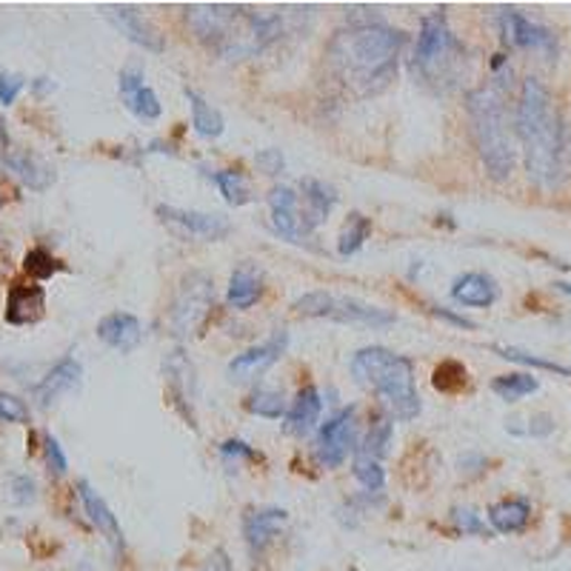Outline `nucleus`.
I'll return each mask as SVG.
<instances>
[{
	"label": "nucleus",
	"mask_w": 571,
	"mask_h": 571,
	"mask_svg": "<svg viewBox=\"0 0 571 571\" xmlns=\"http://www.w3.org/2000/svg\"><path fill=\"white\" fill-rule=\"evenodd\" d=\"M403 47V31L375 15L352 17L329 43L334 72L355 92H378L397 72V54Z\"/></svg>",
	"instance_id": "obj_1"
},
{
	"label": "nucleus",
	"mask_w": 571,
	"mask_h": 571,
	"mask_svg": "<svg viewBox=\"0 0 571 571\" xmlns=\"http://www.w3.org/2000/svg\"><path fill=\"white\" fill-rule=\"evenodd\" d=\"M518 135L523 140L525 172L543 189H555L566 175V129L551 92L537 78H525L518 103Z\"/></svg>",
	"instance_id": "obj_2"
},
{
	"label": "nucleus",
	"mask_w": 571,
	"mask_h": 571,
	"mask_svg": "<svg viewBox=\"0 0 571 571\" xmlns=\"http://www.w3.org/2000/svg\"><path fill=\"white\" fill-rule=\"evenodd\" d=\"M352 375L360 386L378 394L394 420L409 423L423 409L420 394L415 389V364L409 357L394 355L383 346L360 348L352 357Z\"/></svg>",
	"instance_id": "obj_3"
},
{
	"label": "nucleus",
	"mask_w": 571,
	"mask_h": 571,
	"mask_svg": "<svg viewBox=\"0 0 571 571\" xmlns=\"http://www.w3.org/2000/svg\"><path fill=\"white\" fill-rule=\"evenodd\" d=\"M466 112L471 120V138H474V147H478V155L486 166L488 178H511L515 163H518V149H515L500 92L494 86H480L466 98Z\"/></svg>",
	"instance_id": "obj_4"
},
{
	"label": "nucleus",
	"mask_w": 571,
	"mask_h": 571,
	"mask_svg": "<svg viewBox=\"0 0 571 571\" xmlns=\"http://www.w3.org/2000/svg\"><path fill=\"white\" fill-rule=\"evenodd\" d=\"M460 54H464V47L457 43L446 15L443 12L426 15L420 24V35H417L415 58H411L415 75H420L426 84H446L455 78Z\"/></svg>",
	"instance_id": "obj_5"
},
{
	"label": "nucleus",
	"mask_w": 571,
	"mask_h": 571,
	"mask_svg": "<svg viewBox=\"0 0 571 571\" xmlns=\"http://www.w3.org/2000/svg\"><path fill=\"white\" fill-rule=\"evenodd\" d=\"M292 309L301 317H323V320H334V323H364L371 326V329H383V326L394 323V315L389 309L332 292L303 294L292 303Z\"/></svg>",
	"instance_id": "obj_6"
},
{
	"label": "nucleus",
	"mask_w": 571,
	"mask_h": 571,
	"mask_svg": "<svg viewBox=\"0 0 571 571\" xmlns=\"http://www.w3.org/2000/svg\"><path fill=\"white\" fill-rule=\"evenodd\" d=\"M212 306H215V280L208 278L206 271H189L172 301L169 320H166L169 332L180 340L194 338L206 323Z\"/></svg>",
	"instance_id": "obj_7"
},
{
	"label": "nucleus",
	"mask_w": 571,
	"mask_h": 571,
	"mask_svg": "<svg viewBox=\"0 0 571 571\" xmlns=\"http://www.w3.org/2000/svg\"><path fill=\"white\" fill-rule=\"evenodd\" d=\"M157 220L166 226V232L178 240H201V243H217L232 232V224L224 215L212 212H192V208L157 206Z\"/></svg>",
	"instance_id": "obj_8"
},
{
	"label": "nucleus",
	"mask_w": 571,
	"mask_h": 571,
	"mask_svg": "<svg viewBox=\"0 0 571 571\" xmlns=\"http://www.w3.org/2000/svg\"><path fill=\"white\" fill-rule=\"evenodd\" d=\"M317 464L326 469H338L348 457V452H357V420L355 409H343L329 417L317 434Z\"/></svg>",
	"instance_id": "obj_9"
},
{
	"label": "nucleus",
	"mask_w": 571,
	"mask_h": 571,
	"mask_svg": "<svg viewBox=\"0 0 571 571\" xmlns=\"http://www.w3.org/2000/svg\"><path fill=\"white\" fill-rule=\"evenodd\" d=\"M0 161H3V166H7L9 172H15L17 178L24 180L29 189H35V192H43V189H49V186L54 183L52 166L31 155V152H26V149L15 147V143L9 140L3 124H0Z\"/></svg>",
	"instance_id": "obj_10"
},
{
	"label": "nucleus",
	"mask_w": 571,
	"mask_h": 571,
	"mask_svg": "<svg viewBox=\"0 0 571 571\" xmlns=\"http://www.w3.org/2000/svg\"><path fill=\"white\" fill-rule=\"evenodd\" d=\"M286 346H289V334H286L283 329H278V332L271 334L266 343H261V346L249 348V352L234 357L232 364H229V378L238 380V383L261 378V375H266V371L283 357Z\"/></svg>",
	"instance_id": "obj_11"
},
{
	"label": "nucleus",
	"mask_w": 571,
	"mask_h": 571,
	"mask_svg": "<svg viewBox=\"0 0 571 571\" xmlns=\"http://www.w3.org/2000/svg\"><path fill=\"white\" fill-rule=\"evenodd\" d=\"M500 31L503 40L515 49H534V52L555 54L557 40L555 35L543 26L532 24L529 17L515 12V9H503L500 12Z\"/></svg>",
	"instance_id": "obj_12"
},
{
	"label": "nucleus",
	"mask_w": 571,
	"mask_h": 571,
	"mask_svg": "<svg viewBox=\"0 0 571 571\" xmlns=\"http://www.w3.org/2000/svg\"><path fill=\"white\" fill-rule=\"evenodd\" d=\"M80 380H84V366L75 357H63L47 371V378L35 386V401H38L40 409H52L61 397H66V394H72L80 386Z\"/></svg>",
	"instance_id": "obj_13"
},
{
	"label": "nucleus",
	"mask_w": 571,
	"mask_h": 571,
	"mask_svg": "<svg viewBox=\"0 0 571 571\" xmlns=\"http://www.w3.org/2000/svg\"><path fill=\"white\" fill-rule=\"evenodd\" d=\"M47 315V292L38 283H15L7 297V320L12 326H31Z\"/></svg>",
	"instance_id": "obj_14"
},
{
	"label": "nucleus",
	"mask_w": 571,
	"mask_h": 571,
	"mask_svg": "<svg viewBox=\"0 0 571 571\" xmlns=\"http://www.w3.org/2000/svg\"><path fill=\"white\" fill-rule=\"evenodd\" d=\"M286 520H289V515L283 509L249 511L246 518H243V537H246L252 557H261L275 543V537L283 532Z\"/></svg>",
	"instance_id": "obj_15"
},
{
	"label": "nucleus",
	"mask_w": 571,
	"mask_h": 571,
	"mask_svg": "<svg viewBox=\"0 0 571 571\" xmlns=\"http://www.w3.org/2000/svg\"><path fill=\"white\" fill-rule=\"evenodd\" d=\"M106 17L112 21V24H115V29L120 31V35H126L131 43H138V47H143L147 52L157 54V52H163V49H166V40H163L161 31L149 24V21H143V17H140L131 7L106 9Z\"/></svg>",
	"instance_id": "obj_16"
},
{
	"label": "nucleus",
	"mask_w": 571,
	"mask_h": 571,
	"mask_svg": "<svg viewBox=\"0 0 571 571\" xmlns=\"http://www.w3.org/2000/svg\"><path fill=\"white\" fill-rule=\"evenodd\" d=\"M94 332L109 348H117V352H135L143 340V326L129 312H112L103 317Z\"/></svg>",
	"instance_id": "obj_17"
},
{
	"label": "nucleus",
	"mask_w": 571,
	"mask_h": 571,
	"mask_svg": "<svg viewBox=\"0 0 571 571\" xmlns=\"http://www.w3.org/2000/svg\"><path fill=\"white\" fill-rule=\"evenodd\" d=\"M78 494H80V503H84L86 518L92 520L94 529H98V532H101L115 548L124 546V532H120V523H117L115 511L109 509V503L103 500L101 494L94 492L86 480H80L78 483Z\"/></svg>",
	"instance_id": "obj_18"
},
{
	"label": "nucleus",
	"mask_w": 571,
	"mask_h": 571,
	"mask_svg": "<svg viewBox=\"0 0 571 571\" xmlns=\"http://www.w3.org/2000/svg\"><path fill=\"white\" fill-rule=\"evenodd\" d=\"M497 294H500V289H497L494 278L483 275V271H466L452 283V297L469 309H488L497 301Z\"/></svg>",
	"instance_id": "obj_19"
},
{
	"label": "nucleus",
	"mask_w": 571,
	"mask_h": 571,
	"mask_svg": "<svg viewBox=\"0 0 571 571\" xmlns=\"http://www.w3.org/2000/svg\"><path fill=\"white\" fill-rule=\"evenodd\" d=\"M320 411H323V401H320V392L315 386H303L294 397V403L286 411V434H294V437H306L320 420Z\"/></svg>",
	"instance_id": "obj_20"
},
{
	"label": "nucleus",
	"mask_w": 571,
	"mask_h": 571,
	"mask_svg": "<svg viewBox=\"0 0 571 571\" xmlns=\"http://www.w3.org/2000/svg\"><path fill=\"white\" fill-rule=\"evenodd\" d=\"M301 192H303V203H301L303 224L309 226L312 232H315L317 226L323 224L326 217H329L334 203H338V194H334L332 186H326V183H320V180H312V178L303 180Z\"/></svg>",
	"instance_id": "obj_21"
},
{
	"label": "nucleus",
	"mask_w": 571,
	"mask_h": 571,
	"mask_svg": "<svg viewBox=\"0 0 571 571\" xmlns=\"http://www.w3.org/2000/svg\"><path fill=\"white\" fill-rule=\"evenodd\" d=\"M529 520H532V506L523 497H509V500L494 503L488 509V523H492L494 532L500 534L523 532Z\"/></svg>",
	"instance_id": "obj_22"
},
{
	"label": "nucleus",
	"mask_w": 571,
	"mask_h": 571,
	"mask_svg": "<svg viewBox=\"0 0 571 571\" xmlns=\"http://www.w3.org/2000/svg\"><path fill=\"white\" fill-rule=\"evenodd\" d=\"M186 101L192 106V126L201 138L215 140L224 135V126H226L224 115H220V112H217L203 94H198L194 89H186Z\"/></svg>",
	"instance_id": "obj_23"
},
{
	"label": "nucleus",
	"mask_w": 571,
	"mask_h": 571,
	"mask_svg": "<svg viewBox=\"0 0 571 571\" xmlns=\"http://www.w3.org/2000/svg\"><path fill=\"white\" fill-rule=\"evenodd\" d=\"M261 275L252 266L234 269L232 280H229V306H234V309H252L261 301Z\"/></svg>",
	"instance_id": "obj_24"
},
{
	"label": "nucleus",
	"mask_w": 571,
	"mask_h": 571,
	"mask_svg": "<svg viewBox=\"0 0 571 571\" xmlns=\"http://www.w3.org/2000/svg\"><path fill=\"white\" fill-rule=\"evenodd\" d=\"M163 371H166V380H169L175 397H178L180 403L192 401L194 369H192V364H189V360L183 357V352H172L169 360L163 364Z\"/></svg>",
	"instance_id": "obj_25"
},
{
	"label": "nucleus",
	"mask_w": 571,
	"mask_h": 571,
	"mask_svg": "<svg viewBox=\"0 0 571 571\" xmlns=\"http://www.w3.org/2000/svg\"><path fill=\"white\" fill-rule=\"evenodd\" d=\"M369 234H371L369 217L360 215V212L348 215L346 226H343V232H340V240H338V255L340 257L357 255V252L364 249L366 240H369Z\"/></svg>",
	"instance_id": "obj_26"
},
{
	"label": "nucleus",
	"mask_w": 571,
	"mask_h": 571,
	"mask_svg": "<svg viewBox=\"0 0 571 571\" xmlns=\"http://www.w3.org/2000/svg\"><path fill=\"white\" fill-rule=\"evenodd\" d=\"M541 389L537 378L534 375H525V371H518V375H500V378L492 380V392L506 403H515L520 397H529Z\"/></svg>",
	"instance_id": "obj_27"
},
{
	"label": "nucleus",
	"mask_w": 571,
	"mask_h": 571,
	"mask_svg": "<svg viewBox=\"0 0 571 571\" xmlns=\"http://www.w3.org/2000/svg\"><path fill=\"white\" fill-rule=\"evenodd\" d=\"M271 229L294 246H306L312 240V229L303 224L301 208L297 212H271Z\"/></svg>",
	"instance_id": "obj_28"
},
{
	"label": "nucleus",
	"mask_w": 571,
	"mask_h": 571,
	"mask_svg": "<svg viewBox=\"0 0 571 571\" xmlns=\"http://www.w3.org/2000/svg\"><path fill=\"white\" fill-rule=\"evenodd\" d=\"M246 409L257 417H266V420H280V417L289 411L286 409L283 394H280L278 389H266V386H257L255 392L249 394Z\"/></svg>",
	"instance_id": "obj_29"
},
{
	"label": "nucleus",
	"mask_w": 571,
	"mask_h": 571,
	"mask_svg": "<svg viewBox=\"0 0 571 571\" xmlns=\"http://www.w3.org/2000/svg\"><path fill=\"white\" fill-rule=\"evenodd\" d=\"M215 183L229 206H246V203H252V186H249V180L243 178L240 172L234 169L217 172Z\"/></svg>",
	"instance_id": "obj_30"
},
{
	"label": "nucleus",
	"mask_w": 571,
	"mask_h": 571,
	"mask_svg": "<svg viewBox=\"0 0 571 571\" xmlns=\"http://www.w3.org/2000/svg\"><path fill=\"white\" fill-rule=\"evenodd\" d=\"M352 471H355L357 483H360L366 492H383V486H386V471H383L380 460L364 455V452H355V466H352Z\"/></svg>",
	"instance_id": "obj_31"
},
{
	"label": "nucleus",
	"mask_w": 571,
	"mask_h": 571,
	"mask_svg": "<svg viewBox=\"0 0 571 571\" xmlns=\"http://www.w3.org/2000/svg\"><path fill=\"white\" fill-rule=\"evenodd\" d=\"M389 446H392V417H380V420L371 423L364 446H357V452H364V455L380 460V457L389 455Z\"/></svg>",
	"instance_id": "obj_32"
},
{
	"label": "nucleus",
	"mask_w": 571,
	"mask_h": 571,
	"mask_svg": "<svg viewBox=\"0 0 571 571\" xmlns=\"http://www.w3.org/2000/svg\"><path fill=\"white\" fill-rule=\"evenodd\" d=\"M432 383L437 392L455 394L460 392V389H466V383H469V371H466L464 364H457V360H443V364L434 369Z\"/></svg>",
	"instance_id": "obj_33"
},
{
	"label": "nucleus",
	"mask_w": 571,
	"mask_h": 571,
	"mask_svg": "<svg viewBox=\"0 0 571 571\" xmlns=\"http://www.w3.org/2000/svg\"><path fill=\"white\" fill-rule=\"evenodd\" d=\"M494 352L506 360H515L520 366H532V369H543V371H555V375H563V378H571L569 366H560L555 360H546V357H537L532 352H523V348L515 346H494Z\"/></svg>",
	"instance_id": "obj_34"
},
{
	"label": "nucleus",
	"mask_w": 571,
	"mask_h": 571,
	"mask_svg": "<svg viewBox=\"0 0 571 571\" xmlns=\"http://www.w3.org/2000/svg\"><path fill=\"white\" fill-rule=\"evenodd\" d=\"M63 269V263L58 257H52L47 249H29V255L24 257V271L35 280H49L52 275Z\"/></svg>",
	"instance_id": "obj_35"
},
{
	"label": "nucleus",
	"mask_w": 571,
	"mask_h": 571,
	"mask_svg": "<svg viewBox=\"0 0 571 571\" xmlns=\"http://www.w3.org/2000/svg\"><path fill=\"white\" fill-rule=\"evenodd\" d=\"M129 109L140 117V120H157V117H161V112H163L155 89H149V86H143V89H140L135 98H131Z\"/></svg>",
	"instance_id": "obj_36"
},
{
	"label": "nucleus",
	"mask_w": 571,
	"mask_h": 571,
	"mask_svg": "<svg viewBox=\"0 0 571 571\" xmlns=\"http://www.w3.org/2000/svg\"><path fill=\"white\" fill-rule=\"evenodd\" d=\"M452 520H455L457 525V532L464 534H471V537H492V532H488V525L480 520L478 511H471V509H460L457 506L455 511H452Z\"/></svg>",
	"instance_id": "obj_37"
},
{
	"label": "nucleus",
	"mask_w": 571,
	"mask_h": 571,
	"mask_svg": "<svg viewBox=\"0 0 571 571\" xmlns=\"http://www.w3.org/2000/svg\"><path fill=\"white\" fill-rule=\"evenodd\" d=\"M0 420L3 423H29V406L17 394L0 392Z\"/></svg>",
	"instance_id": "obj_38"
},
{
	"label": "nucleus",
	"mask_w": 571,
	"mask_h": 571,
	"mask_svg": "<svg viewBox=\"0 0 571 571\" xmlns=\"http://www.w3.org/2000/svg\"><path fill=\"white\" fill-rule=\"evenodd\" d=\"M143 66L140 63H129L124 72H120V78H117V89H120V98H124V103L129 106L131 98L143 89Z\"/></svg>",
	"instance_id": "obj_39"
},
{
	"label": "nucleus",
	"mask_w": 571,
	"mask_h": 571,
	"mask_svg": "<svg viewBox=\"0 0 571 571\" xmlns=\"http://www.w3.org/2000/svg\"><path fill=\"white\" fill-rule=\"evenodd\" d=\"M43 457H47V466L52 474H66V469H69V460H66V455H63V446L58 443V437H52V434H47L43 437Z\"/></svg>",
	"instance_id": "obj_40"
},
{
	"label": "nucleus",
	"mask_w": 571,
	"mask_h": 571,
	"mask_svg": "<svg viewBox=\"0 0 571 571\" xmlns=\"http://www.w3.org/2000/svg\"><path fill=\"white\" fill-rule=\"evenodd\" d=\"M26 89L24 75H12V72H0V106H12L17 94Z\"/></svg>",
	"instance_id": "obj_41"
},
{
	"label": "nucleus",
	"mask_w": 571,
	"mask_h": 571,
	"mask_svg": "<svg viewBox=\"0 0 571 571\" xmlns=\"http://www.w3.org/2000/svg\"><path fill=\"white\" fill-rule=\"evenodd\" d=\"M271 212H297L301 208V194H294L289 186H275L269 192Z\"/></svg>",
	"instance_id": "obj_42"
},
{
	"label": "nucleus",
	"mask_w": 571,
	"mask_h": 571,
	"mask_svg": "<svg viewBox=\"0 0 571 571\" xmlns=\"http://www.w3.org/2000/svg\"><path fill=\"white\" fill-rule=\"evenodd\" d=\"M255 163H257V169H261L263 175H269V178H275V175H283V169H286L283 152H280V149H261V152L255 155Z\"/></svg>",
	"instance_id": "obj_43"
},
{
	"label": "nucleus",
	"mask_w": 571,
	"mask_h": 571,
	"mask_svg": "<svg viewBox=\"0 0 571 571\" xmlns=\"http://www.w3.org/2000/svg\"><path fill=\"white\" fill-rule=\"evenodd\" d=\"M35 480L26 478V474H17V478H12V497H15V503H31L35 500Z\"/></svg>",
	"instance_id": "obj_44"
},
{
	"label": "nucleus",
	"mask_w": 571,
	"mask_h": 571,
	"mask_svg": "<svg viewBox=\"0 0 571 571\" xmlns=\"http://www.w3.org/2000/svg\"><path fill=\"white\" fill-rule=\"evenodd\" d=\"M457 469H460V474H466V478H478V474L486 471V457L478 455V452H469V455H464L457 460Z\"/></svg>",
	"instance_id": "obj_45"
},
{
	"label": "nucleus",
	"mask_w": 571,
	"mask_h": 571,
	"mask_svg": "<svg viewBox=\"0 0 571 571\" xmlns=\"http://www.w3.org/2000/svg\"><path fill=\"white\" fill-rule=\"evenodd\" d=\"M220 455L229 457V460H257L255 448H249L243 441H226L220 446Z\"/></svg>",
	"instance_id": "obj_46"
},
{
	"label": "nucleus",
	"mask_w": 571,
	"mask_h": 571,
	"mask_svg": "<svg viewBox=\"0 0 571 571\" xmlns=\"http://www.w3.org/2000/svg\"><path fill=\"white\" fill-rule=\"evenodd\" d=\"M555 432V420L548 415H532L529 417V429L523 434H532V437H548Z\"/></svg>",
	"instance_id": "obj_47"
},
{
	"label": "nucleus",
	"mask_w": 571,
	"mask_h": 571,
	"mask_svg": "<svg viewBox=\"0 0 571 571\" xmlns=\"http://www.w3.org/2000/svg\"><path fill=\"white\" fill-rule=\"evenodd\" d=\"M432 315L441 317V320H446V323L457 326V329H469V332L471 329H478V323H474V320H469V317H464V315H455V312L443 309V306H434Z\"/></svg>",
	"instance_id": "obj_48"
},
{
	"label": "nucleus",
	"mask_w": 571,
	"mask_h": 571,
	"mask_svg": "<svg viewBox=\"0 0 571 571\" xmlns=\"http://www.w3.org/2000/svg\"><path fill=\"white\" fill-rule=\"evenodd\" d=\"M201 571H234V569H232V560H229V555H226L224 548H215V551L206 557V563H203Z\"/></svg>",
	"instance_id": "obj_49"
},
{
	"label": "nucleus",
	"mask_w": 571,
	"mask_h": 571,
	"mask_svg": "<svg viewBox=\"0 0 571 571\" xmlns=\"http://www.w3.org/2000/svg\"><path fill=\"white\" fill-rule=\"evenodd\" d=\"M35 89H38L40 94H43V92H52V89H54V84H49L47 78H38V84H35Z\"/></svg>",
	"instance_id": "obj_50"
},
{
	"label": "nucleus",
	"mask_w": 571,
	"mask_h": 571,
	"mask_svg": "<svg viewBox=\"0 0 571 571\" xmlns=\"http://www.w3.org/2000/svg\"><path fill=\"white\" fill-rule=\"evenodd\" d=\"M560 286V292H566V294H571V283H557Z\"/></svg>",
	"instance_id": "obj_51"
},
{
	"label": "nucleus",
	"mask_w": 571,
	"mask_h": 571,
	"mask_svg": "<svg viewBox=\"0 0 571 571\" xmlns=\"http://www.w3.org/2000/svg\"><path fill=\"white\" fill-rule=\"evenodd\" d=\"M3 203H7V198H3V194H0V208H3Z\"/></svg>",
	"instance_id": "obj_52"
}]
</instances>
